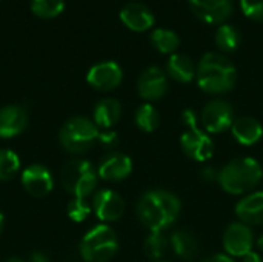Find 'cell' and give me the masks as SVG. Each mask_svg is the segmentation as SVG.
I'll use <instances>...</instances> for the list:
<instances>
[{
  "mask_svg": "<svg viewBox=\"0 0 263 262\" xmlns=\"http://www.w3.org/2000/svg\"><path fill=\"white\" fill-rule=\"evenodd\" d=\"M182 212L180 199L168 190H149L140 196L136 205L139 221L149 232H165Z\"/></svg>",
  "mask_w": 263,
  "mask_h": 262,
  "instance_id": "obj_1",
  "label": "cell"
},
{
  "mask_svg": "<svg viewBox=\"0 0 263 262\" xmlns=\"http://www.w3.org/2000/svg\"><path fill=\"white\" fill-rule=\"evenodd\" d=\"M196 80L202 91L208 94H223L234 88L237 69L227 56L220 53H206L197 65Z\"/></svg>",
  "mask_w": 263,
  "mask_h": 262,
  "instance_id": "obj_2",
  "label": "cell"
},
{
  "mask_svg": "<svg viewBox=\"0 0 263 262\" xmlns=\"http://www.w3.org/2000/svg\"><path fill=\"white\" fill-rule=\"evenodd\" d=\"M263 181V167L254 158H236L219 170L220 188L233 196L253 193Z\"/></svg>",
  "mask_w": 263,
  "mask_h": 262,
  "instance_id": "obj_3",
  "label": "cell"
},
{
  "mask_svg": "<svg viewBox=\"0 0 263 262\" xmlns=\"http://www.w3.org/2000/svg\"><path fill=\"white\" fill-rule=\"evenodd\" d=\"M79 250L83 261L108 262L119 250V238L109 225L99 224L85 233Z\"/></svg>",
  "mask_w": 263,
  "mask_h": 262,
  "instance_id": "obj_4",
  "label": "cell"
},
{
  "mask_svg": "<svg viewBox=\"0 0 263 262\" xmlns=\"http://www.w3.org/2000/svg\"><path fill=\"white\" fill-rule=\"evenodd\" d=\"M97 170L89 161L71 159L60 168V184L74 198L86 199L97 187Z\"/></svg>",
  "mask_w": 263,
  "mask_h": 262,
  "instance_id": "obj_5",
  "label": "cell"
},
{
  "mask_svg": "<svg viewBox=\"0 0 263 262\" xmlns=\"http://www.w3.org/2000/svg\"><path fill=\"white\" fill-rule=\"evenodd\" d=\"M99 127L82 116L71 117L66 120L59 133V139L62 147L72 154L86 153L99 139Z\"/></svg>",
  "mask_w": 263,
  "mask_h": 262,
  "instance_id": "obj_6",
  "label": "cell"
},
{
  "mask_svg": "<svg viewBox=\"0 0 263 262\" xmlns=\"http://www.w3.org/2000/svg\"><path fill=\"white\" fill-rule=\"evenodd\" d=\"M234 120V110L223 99L210 100L203 107L200 114V124L203 127V131H206L208 134H220L227 130H231Z\"/></svg>",
  "mask_w": 263,
  "mask_h": 262,
  "instance_id": "obj_7",
  "label": "cell"
},
{
  "mask_svg": "<svg viewBox=\"0 0 263 262\" xmlns=\"http://www.w3.org/2000/svg\"><path fill=\"white\" fill-rule=\"evenodd\" d=\"M222 246L228 256L231 258H243L254 247V233L253 229L240 221L231 222L222 236Z\"/></svg>",
  "mask_w": 263,
  "mask_h": 262,
  "instance_id": "obj_8",
  "label": "cell"
},
{
  "mask_svg": "<svg viewBox=\"0 0 263 262\" xmlns=\"http://www.w3.org/2000/svg\"><path fill=\"white\" fill-rule=\"evenodd\" d=\"M180 147L183 153L194 162H206L214 154V142L210 134L199 127L185 128L180 136Z\"/></svg>",
  "mask_w": 263,
  "mask_h": 262,
  "instance_id": "obj_9",
  "label": "cell"
},
{
  "mask_svg": "<svg viewBox=\"0 0 263 262\" xmlns=\"http://www.w3.org/2000/svg\"><path fill=\"white\" fill-rule=\"evenodd\" d=\"M92 212L102 222H116L125 213V201L114 190H99L92 198Z\"/></svg>",
  "mask_w": 263,
  "mask_h": 262,
  "instance_id": "obj_10",
  "label": "cell"
},
{
  "mask_svg": "<svg viewBox=\"0 0 263 262\" xmlns=\"http://www.w3.org/2000/svg\"><path fill=\"white\" fill-rule=\"evenodd\" d=\"M123 79V71L116 62H100L89 68L86 74V82L97 91H112Z\"/></svg>",
  "mask_w": 263,
  "mask_h": 262,
  "instance_id": "obj_11",
  "label": "cell"
},
{
  "mask_svg": "<svg viewBox=\"0 0 263 262\" xmlns=\"http://www.w3.org/2000/svg\"><path fill=\"white\" fill-rule=\"evenodd\" d=\"M133 173V161L120 151H109L97 167V176L106 182H120Z\"/></svg>",
  "mask_w": 263,
  "mask_h": 262,
  "instance_id": "obj_12",
  "label": "cell"
},
{
  "mask_svg": "<svg viewBox=\"0 0 263 262\" xmlns=\"http://www.w3.org/2000/svg\"><path fill=\"white\" fill-rule=\"evenodd\" d=\"M166 90H168V77L165 71L160 69L159 66H149L139 76L137 93L148 103L162 99Z\"/></svg>",
  "mask_w": 263,
  "mask_h": 262,
  "instance_id": "obj_13",
  "label": "cell"
},
{
  "mask_svg": "<svg viewBox=\"0 0 263 262\" xmlns=\"http://www.w3.org/2000/svg\"><path fill=\"white\" fill-rule=\"evenodd\" d=\"M23 188L34 198H43L54 188L51 171L42 164H31L22 173Z\"/></svg>",
  "mask_w": 263,
  "mask_h": 262,
  "instance_id": "obj_14",
  "label": "cell"
},
{
  "mask_svg": "<svg viewBox=\"0 0 263 262\" xmlns=\"http://www.w3.org/2000/svg\"><path fill=\"white\" fill-rule=\"evenodd\" d=\"M193 12L211 25L223 23L233 14V0H190Z\"/></svg>",
  "mask_w": 263,
  "mask_h": 262,
  "instance_id": "obj_15",
  "label": "cell"
},
{
  "mask_svg": "<svg viewBox=\"0 0 263 262\" xmlns=\"http://www.w3.org/2000/svg\"><path fill=\"white\" fill-rule=\"evenodd\" d=\"M236 216L250 227L263 225V191L245 195L236 204Z\"/></svg>",
  "mask_w": 263,
  "mask_h": 262,
  "instance_id": "obj_16",
  "label": "cell"
},
{
  "mask_svg": "<svg viewBox=\"0 0 263 262\" xmlns=\"http://www.w3.org/2000/svg\"><path fill=\"white\" fill-rule=\"evenodd\" d=\"M120 20L128 29L136 32H143L154 25V14L145 5L133 2L122 8Z\"/></svg>",
  "mask_w": 263,
  "mask_h": 262,
  "instance_id": "obj_17",
  "label": "cell"
},
{
  "mask_svg": "<svg viewBox=\"0 0 263 262\" xmlns=\"http://www.w3.org/2000/svg\"><path fill=\"white\" fill-rule=\"evenodd\" d=\"M170 247L179 259L185 262H194L200 255L199 239L185 229L173 232V235L170 236Z\"/></svg>",
  "mask_w": 263,
  "mask_h": 262,
  "instance_id": "obj_18",
  "label": "cell"
},
{
  "mask_svg": "<svg viewBox=\"0 0 263 262\" xmlns=\"http://www.w3.org/2000/svg\"><path fill=\"white\" fill-rule=\"evenodd\" d=\"M28 125V116L18 105H8L0 108V137L11 139L23 133Z\"/></svg>",
  "mask_w": 263,
  "mask_h": 262,
  "instance_id": "obj_19",
  "label": "cell"
},
{
  "mask_svg": "<svg viewBox=\"0 0 263 262\" xmlns=\"http://www.w3.org/2000/svg\"><path fill=\"white\" fill-rule=\"evenodd\" d=\"M233 137L243 147H253L263 137L262 124L250 116L239 117L231 125Z\"/></svg>",
  "mask_w": 263,
  "mask_h": 262,
  "instance_id": "obj_20",
  "label": "cell"
},
{
  "mask_svg": "<svg viewBox=\"0 0 263 262\" xmlns=\"http://www.w3.org/2000/svg\"><path fill=\"white\" fill-rule=\"evenodd\" d=\"M122 116V105L117 99L105 97L97 102L92 113V122L103 130H111Z\"/></svg>",
  "mask_w": 263,
  "mask_h": 262,
  "instance_id": "obj_21",
  "label": "cell"
},
{
  "mask_svg": "<svg viewBox=\"0 0 263 262\" xmlns=\"http://www.w3.org/2000/svg\"><path fill=\"white\" fill-rule=\"evenodd\" d=\"M196 69L194 62L188 56L179 53L171 54L166 63V74L180 83H190L196 77Z\"/></svg>",
  "mask_w": 263,
  "mask_h": 262,
  "instance_id": "obj_22",
  "label": "cell"
},
{
  "mask_svg": "<svg viewBox=\"0 0 263 262\" xmlns=\"http://www.w3.org/2000/svg\"><path fill=\"white\" fill-rule=\"evenodd\" d=\"M134 120L139 130L143 133H153L160 125V114L153 103H142L134 114Z\"/></svg>",
  "mask_w": 263,
  "mask_h": 262,
  "instance_id": "obj_23",
  "label": "cell"
},
{
  "mask_svg": "<svg viewBox=\"0 0 263 262\" xmlns=\"http://www.w3.org/2000/svg\"><path fill=\"white\" fill-rule=\"evenodd\" d=\"M170 249V239L165 236L163 232H149L145 239L143 250L149 259L160 261Z\"/></svg>",
  "mask_w": 263,
  "mask_h": 262,
  "instance_id": "obj_24",
  "label": "cell"
},
{
  "mask_svg": "<svg viewBox=\"0 0 263 262\" xmlns=\"http://www.w3.org/2000/svg\"><path fill=\"white\" fill-rule=\"evenodd\" d=\"M214 40H216V45H217V48L220 51H223V53H233L240 45V32H239V29L236 26L225 23V25H222L217 29Z\"/></svg>",
  "mask_w": 263,
  "mask_h": 262,
  "instance_id": "obj_25",
  "label": "cell"
},
{
  "mask_svg": "<svg viewBox=\"0 0 263 262\" xmlns=\"http://www.w3.org/2000/svg\"><path fill=\"white\" fill-rule=\"evenodd\" d=\"M151 42H153L154 48L162 54H174L180 43L179 36L174 31L165 29V28H159V29L153 31Z\"/></svg>",
  "mask_w": 263,
  "mask_h": 262,
  "instance_id": "obj_26",
  "label": "cell"
},
{
  "mask_svg": "<svg viewBox=\"0 0 263 262\" xmlns=\"http://www.w3.org/2000/svg\"><path fill=\"white\" fill-rule=\"evenodd\" d=\"M20 171V158L8 148L0 150V181H9Z\"/></svg>",
  "mask_w": 263,
  "mask_h": 262,
  "instance_id": "obj_27",
  "label": "cell"
},
{
  "mask_svg": "<svg viewBox=\"0 0 263 262\" xmlns=\"http://www.w3.org/2000/svg\"><path fill=\"white\" fill-rule=\"evenodd\" d=\"M63 0H31V11L40 19H54L62 14Z\"/></svg>",
  "mask_w": 263,
  "mask_h": 262,
  "instance_id": "obj_28",
  "label": "cell"
},
{
  "mask_svg": "<svg viewBox=\"0 0 263 262\" xmlns=\"http://www.w3.org/2000/svg\"><path fill=\"white\" fill-rule=\"evenodd\" d=\"M66 212H68L69 219H72L74 222H83L89 218V215L92 212V205L83 198H72L68 202Z\"/></svg>",
  "mask_w": 263,
  "mask_h": 262,
  "instance_id": "obj_29",
  "label": "cell"
},
{
  "mask_svg": "<svg viewBox=\"0 0 263 262\" xmlns=\"http://www.w3.org/2000/svg\"><path fill=\"white\" fill-rule=\"evenodd\" d=\"M242 12L251 20H263V0H240Z\"/></svg>",
  "mask_w": 263,
  "mask_h": 262,
  "instance_id": "obj_30",
  "label": "cell"
},
{
  "mask_svg": "<svg viewBox=\"0 0 263 262\" xmlns=\"http://www.w3.org/2000/svg\"><path fill=\"white\" fill-rule=\"evenodd\" d=\"M97 142L106 150H114L119 145V136L112 130H103V131H100Z\"/></svg>",
  "mask_w": 263,
  "mask_h": 262,
  "instance_id": "obj_31",
  "label": "cell"
},
{
  "mask_svg": "<svg viewBox=\"0 0 263 262\" xmlns=\"http://www.w3.org/2000/svg\"><path fill=\"white\" fill-rule=\"evenodd\" d=\"M182 124L185 125V128H194V127H199V120L200 117L196 114L194 110H185L182 113Z\"/></svg>",
  "mask_w": 263,
  "mask_h": 262,
  "instance_id": "obj_32",
  "label": "cell"
},
{
  "mask_svg": "<svg viewBox=\"0 0 263 262\" xmlns=\"http://www.w3.org/2000/svg\"><path fill=\"white\" fill-rule=\"evenodd\" d=\"M200 178L205 181V182H213V181H217L219 178V170H216L214 167L208 165V167H203L200 170Z\"/></svg>",
  "mask_w": 263,
  "mask_h": 262,
  "instance_id": "obj_33",
  "label": "cell"
},
{
  "mask_svg": "<svg viewBox=\"0 0 263 262\" xmlns=\"http://www.w3.org/2000/svg\"><path fill=\"white\" fill-rule=\"evenodd\" d=\"M202 262H236L231 256H228L227 253H217V255H213L206 259H203Z\"/></svg>",
  "mask_w": 263,
  "mask_h": 262,
  "instance_id": "obj_34",
  "label": "cell"
},
{
  "mask_svg": "<svg viewBox=\"0 0 263 262\" xmlns=\"http://www.w3.org/2000/svg\"><path fill=\"white\" fill-rule=\"evenodd\" d=\"M240 259H242V262H263L262 256L259 253H256V252H250L248 255H245Z\"/></svg>",
  "mask_w": 263,
  "mask_h": 262,
  "instance_id": "obj_35",
  "label": "cell"
},
{
  "mask_svg": "<svg viewBox=\"0 0 263 262\" xmlns=\"http://www.w3.org/2000/svg\"><path fill=\"white\" fill-rule=\"evenodd\" d=\"M28 262H49V259L42 252H34V253H31Z\"/></svg>",
  "mask_w": 263,
  "mask_h": 262,
  "instance_id": "obj_36",
  "label": "cell"
},
{
  "mask_svg": "<svg viewBox=\"0 0 263 262\" xmlns=\"http://www.w3.org/2000/svg\"><path fill=\"white\" fill-rule=\"evenodd\" d=\"M256 244H257V249H259L260 252H263V233L259 236V239L256 241Z\"/></svg>",
  "mask_w": 263,
  "mask_h": 262,
  "instance_id": "obj_37",
  "label": "cell"
},
{
  "mask_svg": "<svg viewBox=\"0 0 263 262\" xmlns=\"http://www.w3.org/2000/svg\"><path fill=\"white\" fill-rule=\"evenodd\" d=\"M3 227H5V216H3V213L0 212V233H2V230H3Z\"/></svg>",
  "mask_w": 263,
  "mask_h": 262,
  "instance_id": "obj_38",
  "label": "cell"
},
{
  "mask_svg": "<svg viewBox=\"0 0 263 262\" xmlns=\"http://www.w3.org/2000/svg\"><path fill=\"white\" fill-rule=\"evenodd\" d=\"M5 262H23L20 258H9V259H6Z\"/></svg>",
  "mask_w": 263,
  "mask_h": 262,
  "instance_id": "obj_39",
  "label": "cell"
},
{
  "mask_svg": "<svg viewBox=\"0 0 263 262\" xmlns=\"http://www.w3.org/2000/svg\"><path fill=\"white\" fill-rule=\"evenodd\" d=\"M154 262H168V261H162V259H160V261H154Z\"/></svg>",
  "mask_w": 263,
  "mask_h": 262,
  "instance_id": "obj_40",
  "label": "cell"
}]
</instances>
